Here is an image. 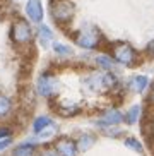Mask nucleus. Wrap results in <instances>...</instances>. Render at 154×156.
<instances>
[{"label":"nucleus","mask_w":154,"mask_h":156,"mask_svg":"<svg viewBox=\"0 0 154 156\" xmlns=\"http://www.w3.org/2000/svg\"><path fill=\"white\" fill-rule=\"evenodd\" d=\"M38 40H40V43L43 46H48V43H51V40H53L51 29L48 26H45V24H41L40 28H38Z\"/></svg>","instance_id":"obj_13"},{"label":"nucleus","mask_w":154,"mask_h":156,"mask_svg":"<svg viewBox=\"0 0 154 156\" xmlns=\"http://www.w3.org/2000/svg\"><path fill=\"white\" fill-rule=\"evenodd\" d=\"M55 134H57V125L51 122V124L46 125L43 130H40L36 136H38V137H41V139H46V137H51V136H55Z\"/></svg>","instance_id":"obj_19"},{"label":"nucleus","mask_w":154,"mask_h":156,"mask_svg":"<svg viewBox=\"0 0 154 156\" xmlns=\"http://www.w3.org/2000/svg\"><path fill=\"white\" fill-rule=\"evenodd\" d=\"M38 156H58V154H57V151H55V149H43V151H41Z\"/></svg>","instance_id":"obj_24"},{"label":"nucleus","mask_w":154,"mask_h":156,"mask_svg":"<svg viewBox=\"0 0 154 156\" xmlns=\"http://www.w3.org/2000/svg\"><path fill=\"white\" fill-rule=\"evenodd\" d=\"M82 84L89 89L91 93H106L110 91L111 87H115L117 84V79L115 76H111L110 72H94L89 74L87 77L82 79Z\"/></svg>","instance_id":"obj_1"},{"label":"nucleus","mask_w":154,"mask_h":156,"mask_svg":"<svg viewBox=\"0 0 154 156\" xmlns=\"http://www.w3.org/2000/svg\"><path fill=\"white\" fill-rule=\"evenodd\" d=\"M139 119H141V105H132L130 108H128L127 115L123 117V120H125L128 125H134Z\"/></svg>","instance_id":"obj_16"},{"label":"nucleus","mask_w":154,"mask_h":156,"mask_svg":"<svg viewBox=\"0 0 154 156\" xmlns=\"http://www.w3.org/2000/svg\"><path fill=\"white\" fill-rule=\"evenodd\" d=\"M53 51L58 57H70L72 55V48L67 45H62V43H55L53 45Z\"/></svg>","instance_id":"obj_18"},{"label":"nucleus","mask_w":154,"mask_h":156,"mask_svg":"<svg viewBox=\"0 0 154 156\" xmlns=\"http://www.w3.org/2000/svg\"><path fill=\"white\" fill-rule=\"evenodd\" d=\"M34 153H36V147L33 146L31 142H24V144H19L14 149L12 156H34Z\"/></svg>","instance_id":"obj_14"},{"label":"nucleus","mask_w":154,"mask_h":156,"mask_svg":"<svg viewBox=\"0 0 154 156\" xmlns=\"http://www.w3.org/2000/svg\"><path fill=\"white\" fill-rule=\"evenodd\" d=\"M51 122H53V120H51L48 115H40V117H36V119H34V122H33V132L38 134L40 130H43L46 125H50Z\"/></svg>","instance_id":"obj_17"},{"label":"nucleus","mask_w":154,"mask_h":156,"mask_svg":"<svg viewBox=\"0 0 154 156\" xmlns=\"http://www.w3.org/2000/svg\"><path fill=\"white\" fill-rule=\"evenodd\" d=\"M94 142H96V137L93 134H81L79 139H77V142H75V146L79 151H87L89 147L94 146Z\"/></svg>","instance_id":"obj_12"},{"label":"nucleus","mask_w":154,"mask_h":156,"mask_svg":"<svg viewBox=\"0 0 154 156\" xmlns=\"http://www.w3.org/2000/svg\"><path fill=\"white\" fill-rule=\"evenodd\" d=\"M125 146H127L128 149H132V151H137V153L142 151V144L137 141L135 137H127L125 139Z\"/></svg>","instance_id":"obj_20"},{"label":"nucleus","mask_w":154,"mask_h":156,"mask_svg":"<svg viewBox=\"0 0 154 156\" xmlns=\"http://www.w3.org/2000/svg\"><path fill=\"white\" fill-rule=\"evenodd\" d=\"M10 38L16 45H26L33 40V29L24 19L14 21L12 28H10Z\"/></svg>","instance_id":"obj_4"},{"label":"nucleus","mask_w":154,"mask_h":156,"mask_svg":"<svg viewBox=\"0 0 154 156\" xmlns=\"http://www.w3.org/2000/svg\"><path fill=\"white\" fill-rule=\"evenodd\" d=\"M122 120H123L122 112H118V110H110V112H106V113L101 117V120L98 122V124H100V125H104V127H110V125L120 124Z\"/></svg>","instance_id":"obj_10"},{"label":"nucleus","mask_w":154,"mask_h":156,"mask_svg":"<svg viewBox=\"0 0 154 156\" xmlns=\"http://www.w3.org/2000/svg\"><path fill=\"white\" fill-rule=\"evenodd\" d=\"M7 136H9V129H7V127H0V139L7 137Z\"/></svg>","instance_id":"obj_25"},{"label":"nucleus","mask_w":154,"mask_h":156,"mask_svg":"<svg viewBox=\"0 0 154 156\" xmlns=\"http://www.w3.org/2000/svg\"><path fill=\"white\" fill-rule=\"evenodd\" d=\"M96 64L100 65L104 72H111V70L115 69V60L111 58V57L104 55V53H103V55H98V57H96Z\"/></svg>","instance_id":"obj_15"},{"label":"nucleus","mask_w":154,"mask_h":156,"mask_svg":"<svg viewBox=\"0 0 154 156\" xmlns=\"http://www.w3.org/2000/svg\"><path fill=\"white\" fill-rule=\"evenodd\" d=\"M10 144H12V137H10V136H7V137H2V139H0V153L5 151V149H7Z\"/></svg>","instance_id":"obj_22"},{"label":"nucleus","mask_w":154,"mask_h":156,"mask_svg":"<svg viewBox=\"0 0 154 156\" xmlns=\"http://www.w3.org/2000/svg\"><path fill=\"white\" fill-rule=\"evenodd\" d=\"M127 86L128 89H132L135 93H144L147 89V86H149V79H147V76H132L128 79Z\"/></svg>","instance_id":"obj_9"},{"label":"nucleus","mask_w":154,"mask_h":156,"mask_svg":"<svg viewBox=\"0 0 154 156\" xmlns=\"http://www.w3.org/2000/svg\"><path fill=\"white\" fill-rule=\"evenodd\" d=\"M103 132H104V136L117 137V136H120V134H122V130H120V129H113V125H110V129H104Z\"/></svg>","instance_id":"obj_21"},{"label":"nucleus","mask_w":154,"mask_h":156,"mask_svg":"<svg viewBox=\"0 0 154 156\" xmlns=\"http://www.w3.org/2000/svg\"><path fill=\"white\" fill-rule=\"evenodd\" d=\"M101 34L98 31V28L94 26H84L82 29H79L75 34V43L77 46L81 48H86V50H93L96 46L100 45Z\"/></svg>","instance_id":"obj_3"},{"label":"nucleus","mask_w":154,"mask_h":156,"mask_svg":"<svg viewBox=\"0 0 154 156\" xmlns=\"http://www.w3.org/2000/svg\"><path fill=\"white\" fill-rule=\"evenodd\" d=\"M149 101H151V103H154V84H152V87H151V94H149Z\"/></svg>","instance_id":"obj_26"},{"label":"nucleus","mask_w":154,"mask_h":156,"mask_svg":"<svg viewBox=\"0 0 154 156\" xmlns=\"http://www.w3.org/2000/svg\"><path fill=\"white\" fill-rule=\"evenodd\" d=\"M113 60L123 67H130L135 64L137 53L128 43H118L113 46Z\"/></svg>","instance_id":"obj_5"},{"label":"nucleus","mask_w":154,"mask_h":156,"mask_svg":"<svg viewBox=\"0 0 154 156\" xmlns=\"http://www.w3.org/2000/svg\"><path fill=\"white\" fill-rule=\"evenodd\" d=\"M26 16L33 23H41L43 21V5L41 0H27L26 2Z\"/></svg>","instance_id":"obj_8"},{"label":"nucleus","mask_w":154,"mask_h":156,"mask_svg":"<svg viewBox=\"0 0 154 156\" xmlns=\"http://www.w3.org/2000/svg\"><path fill=\"white\" fill-rule=\"evenodd\" d=\"M14 103L7 94H0V120L7 119L10 113H12Z\"/></svg>","instance_id":"obj_11"},{"label":"nucleus","mask_w":154,"mask_h":156,"mask_svg":"<svg viewBox=\"0 0 154 156\" xmlns=\"http://www.w3.org/2000/svg\"><path fill=\"white\" fill-rule=\"evenodd\" d=\"M145 51H147V55H149V57H152V58H154V40L147 43V46H145Z\"/></svg>","instance_id":"obj_23"},{"label":"nucleus","mask_w":154,"mask_h":156,"mask_svg":"<svg viewBox=\"0 0 154 156\" xmlns=\"http://www.w3.org/2000/svg\"><path fill=\"white\" fill-rule=\"evenodd\" d=\"M50 14L57 23H68L75 14V7L70 0H51Z\"/></svg>","instance_id":"obj_2"},{"label":"nucleus","mask_w":154,"mask_h":156,"mask_svg":"<svg viewBox=\"0 0 154 156\" xmlns=\"http://www.w3.org/2000/svg\"><path fill=\"white\" fill-rule=\"evenodd\" d=\"M58 89V83H57V79L51 76V74L45 72L43 76H40L36 81V91L40 96L43 98H50L53 96L55 93Z\"/></svg>","instance_id":"obj_6"},{"label":"nucleus","mask_w":154,"mask_h":156,"mask_svg":"<svg viewBox=\"0 0 154 156\" xmlns=\"http://www.w3.org/2000/svg\"><path fill=\"white\" fill-rule=\"evenodd\" d=\"M55 151L58 156H77L79 149H77L75 142L72 139H67V137H62L55 142Z\"/></svg>","instance_id":"obj_7"}]
</instances>
